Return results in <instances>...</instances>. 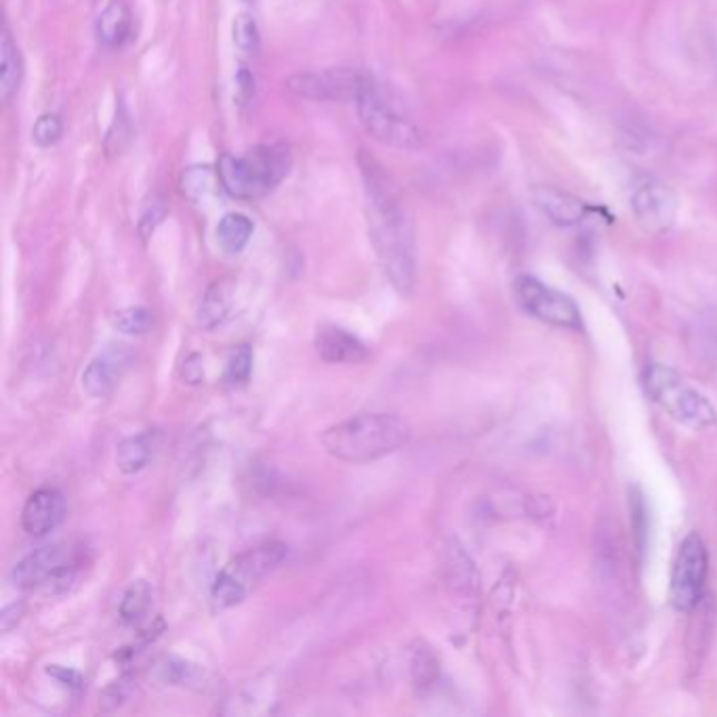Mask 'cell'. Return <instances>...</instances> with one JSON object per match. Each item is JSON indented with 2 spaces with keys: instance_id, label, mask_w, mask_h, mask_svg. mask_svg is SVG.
Listing matches in <instances>:
<instances>
[{
  "instance_id": "obj_1",
  "label": "cell",
  "mask_w": 717,
  "mask_h": 717,
  "mask_svg": "<svg viewBox=\"0 0 717 717\" xmlns=\"http://www.w3.org/2000/svg\"><path fill=\"white\" fill-rule=\"evenodd\" d=\"M360 170L369 203V234L379 264L402 297H411L416 283L415 224L404 207L396 181L377 158L360 151Z\"/></svg>"
},
{
  "instance_id": "obj_2",
  "label": "cell",
  "mask_w": 717,
  "mask_h": 717,
  "mask_svg": "<svg viewBox=\"0 0 717 717\" xmlns=\"http://www.w3.org/2000/svg\"><path fill=\"white\" fill-rule=\"evenodd\" d=\"M411 425L394 413H362L331 425L321 435L324 451L333 459L364 465L406 446Z\"/></svg>"
},
{
  "instance_id": "obj_3",
  "label": "cell",
  "mask_w": 717,
  "mask_h": 717,
  "mask_svg": "<svg viewBox=\"0 0 717 717\" xmlns=\"http://www.w3.org/2000/svg\"><path fill=\"white\" fill-rule=\"evenodd\" d=\"M291 169L286 146H257L243 156L226 154L219 160L222 188L234 198H259L276 188Z\"/></svg>"
},
{
  "instance_id": "obj_4",
  "label": "cell",
  "mask_w": 717,
  "mask_h": 717,
  "mask_svg": "<svg viewBox=\"0 0 717 717\" xmlns=\"http://www.w3.org/2000/svg\"><path fill=\"white\" fill-rule=\"evenodd\" d=\"M644 381L648 396L681 425H688L693 430H707L716 425L717 411L714 404L674 369L650 364L646 369Z\"/></svg>"
},
{
  "instance_id": "obj_5",
  "label": "cell",
  "mask_w": 717,
  "mask_h": 717,
  "mask_svg": "<svg viewBox=\"0 0 717 717\" xmlns=\"http://www.w3.org/2000/svg\"><path fill=\"white\" fill-rule=\"evenodd\" d=\"M375 87L373 76L358 68H328L321 72H302L286 80V89L314 101H358Z\"/></svg>"
},
{
  "instance_id": "obj_6",
  "label": "cell",
  "mask_w": 717,
  "mask_h": 717,
  "mask_svg": "<svg viewBox=\"0 0 717 717\" xmlns=\"http://www.w3.org/2000/svg\"><path fill=\"white\" fill-rule=\"evenodd\" d=\"M358 116L366 132L385 146L400 150H416L423 144V135L415 122L404 118L396 108L379 95L377 87L360 97L356 101Z\"/></svg>"
},
{
  "instance_id": "obj_7",
  "label": "cell",
  "mask_w": 717,
  "mask_h": 717,
  "mask_svg": "<svg viewBox=\"0 0 717 717\" xmlns=\"http://www.w3.org/2000/svg\"><path fill=\"white\" fill-rule=\"evenodd\" d=\"M709 572L707 549L699 532H690L681 541L674 570H671V605L680 612H693L705 598V583Z\"/></svg>"
},
{
  "instance_id": "obj_8",
  "label": "cell",
  "mask_w": 717,
  "mask_h": 717,
  "mask_svg": "<svg viewBox=\"0 0 717 717\" xmlns=\"http://www.w3.org/2000/svg\"><path fill=\"white\" fill-rule=\"evenodd\" d=\"M513 293H515V299L532 318L551 324V326L568 328V331L583 328L579 305L572 302L568 295L551 288L548 284H543L532 276H520L513 283Z\"/></svg>"
},
{
  "instance_id": "obj_9",
  "label": "cell",
  "mask_w": 717,
  "mask_h": 717,
  "mask_svg": "<svg viewBox=\"0 0 717 717\" xmlns=\"http://www.w3.org/2000/svg\"><path fill=\"white\" fill-rule=\"evenodd\" d=\"M76 562L70 558L68 549L51 546L37 549L16 564L11 572L13 586L23 591L35 589H68L75 583Z\"/></svg>"
},
{
  "instance_id": "obj_10",
  "label": "cell",
  "mask_w": 717,
  "mask_h": 717,
  "mask_svg": "<svg viewBox=\"0 0 717 717\" xmlns=\"http://www.w3.org/2000/svg\"><path fill=\"white\" fill-rule=\"evenodd\" d=\"M631 213L648 234H665L678 219V198L657 179H646L631 194Z\"/></svg>"
},
{
  "instance_id": "obj_11",
  "label": "cell",
  "mask_w": 717,
  "mask_h": 717,
  "mask_svg": "<svg viewBox=\"0 0 717 717\" xmlns=\"http://www.w3.org/2000/svg\"><path fill=\"white\" fill-rule=\"evenodd\" d=\"M532 200L534 207L539 208L553 226L560 227L579 226L593 210L581 196L548 184L532 188Z\"/></svg>"
},
{
  "instance_id": "obj_12",
  "label": "cell",
  "mask_w": 717,
  "mask_h": 717,
  "mask_svg": "<svg viewBox=\"0 0 717 717\" xmlns=\"http://www.w3.org/2000/svg\"><path fill=\"white\" fill-rule=\"evenodd\" d=\"M66 499L57 489H38L21 510V529L26 534L42 539L63 522Z\"/></svg>"
},
{
  "instance_id": "obj_13",
  "label": "cell",
  "mask_w": 717,
  "mask_h": 717,
  "mask_svg": "<svg viewBox=\"0 0 717 717\" xmlns=\"http://www.w3.org/2000/svg\"><path fill=\"white\" fill-rule=\"evenodd\" d=\"M286 558H288V548L284 543H265L238 556L226 570L243 586L248 587L283 567Z\"/></svg>"
},
{
  "instance_id": "obj_14",
  "label": "cell",
  "mask_w": 717,
  "mask_h": 717,
  "mask_svg": "<svg viewBox=\"0 0 717 717\" xmlns=\"http://www.w3.org/2000/svg\"><path fill=\"white\" fill-rule=\"evenodd\" d=\"M316 350L328 364H358L369 358V347L340 326H322L316 335Z\"/></svg>"
},
{
  "instance_id": "obj_15",
  "label": "cell",
  "mask_w": 717,
  "mask_h": 717,
  "mask_svg": "<svg viewBox=\"0 0 717 717\" xmlns=\"http://www.w3.org/2000/svg\"><path fill=\"white\" fill-rule=\"evenodd\" d=\"M156 451V434L141 432V434L125 438L116 449V468L125 475H135L144 472L150 465L151 456Z\"/></svg>"
},
{
  "instance_id": "obj_16",
  "label": "cell",
  "mask_w": 717,
  "mask_h": 717,
  "mask_svg": "<svg viewBox=\"0 0 717 717\" xmlns=\"http://www.w3.org/2000/svg\"><path fill=\"white\" fill-rule=\"evenodd\" d=\"M232 295H234V284L229 281H219L213 284L203 297L200 310H198V326L205 331H213L226 321L229 310H232Z\"/></svg>"
},
{
  "instance_id": "obj_17",
  "label": "cell",
  "mask_w": 717,
  "mask_h": 717,
  "mask_svg": "<svg viewBox=\"0 0 717 717\" xmlns=\"http://www.w3.org/2000/svg\"><path fill=\"white\" fill-rule=\"evenodd\" d=\"M99 38L110 45L118 47L131 35V11L125 0H112L97 21Z\"/></svg>"
},
{
  "instance_id": "obj_18",
  "label": "cell",
  "mask_w": 717,
  "mask_h": 717,
  "mask_svg": "<svg viewBox=\"0 0 717 717\" xmlns=\"http://www.w3.org/2000/svg\"><path fill=\"white\" fill-rule=\"evenodd\" d=\"M21 72H23V66H21L18 45L4 30L0 40V95L4 101H9L18 91Z\"/></svg>"
},
{
  "instance_id": "obj_19",
  "label": "cell",
  "mask_w": 717,
  "mask_h": 717,
  "mask_svg": "<svg viewBox=\"0 0 717 717\" xmlns=\"http://www.w3.org/2000/svg\"><path fill=\"white\" fill-rule=\"evenodd\" d=\"M693 612H695V619L690 625L688 642L695 640V644H688V655L693 659V667H699L703 655L709 648L711 633H714V608H711V602H707V598H703Z\"/></svg>"
},
{
  "instance_id": "obj_20",
  "label": "cell",
  "mask_w": 717,
  "mask_h": 717,
  "mask_svg": "<svg viewBox=\"0 0 717 717\" xmlns=\"http://www.w3.org/2000/svg\"><path fill=\"white\" fill-rule=\"evenodd\" d=\"M116 377H118V369H116V360L110 356H99L95 358L82 373V390L89 396L99 400V397H108L114 392L116 385Z\"/></svg>"
},
{
  "instance_id": "obj_21",
  "label": "cell",
  "mask_w": 717,
  "mask_h": 717,
  "mask_svg": "<svg viewBox=\"0 0 717 717\" xmlns=\"http://www.w3.org/2000/svg\"><path fill=\"white\" fill-rule=\"evenodd\" d=\"M253 222L243 213H229L217 226V240L229 255H238L245 251L253 236Z\"/></svg>"
},
{
  "instance_id": "obj_22",
  "label": "cell",
  "mask_w": 717,
  "mask_h": 717,
  "mask_svg": "<svg viewBox=\"0 0 717 717\" xmlns=\"http://www.w3.org/2000/svg\"><path fill=\"white\" fill-rule=\"evenodd\" d=\"M151 608V587L148 581H135L125 591L120 606H118V615L122 619V623L137 625L141 623Z\"/></svg>"
},
{
  "instance_id": "obj_23",
  "label": "cell",
  "mask_w": 717,
  "mask_h": 717,
  "mask_svg": "<svg viewBox=\"0 0 717 717\" xmlns=\"http://www.w3.org/2000/svg\"><path fill=\"white\" fill-rule=\"evenodd\" d=\"M246 596H248V587L243 586L236 577H232L226 568L217 574L215 583L210 587V605L215 610H227L243 605Z\"/></svg>"
},
{
  "instance_id": "obj_24",
  "label": "cell",
  "mask_w": 717,
  "mask_h": 717,
  "mask_svg": "<svg viewBox=\"0 0 717 717\" xmlns=\"http://www.w3.org/2000/svg\"><path fill=\"white\" fill-rule=\"evenodd\" d=\"M440 674V661L432 646L416 642L411 650V676L419 688H430Z\"/></svg>"
},
{
  "instance_id": "obj_25",
  "label": "cell",
  "mask_w": 717,
  "mask_h": 717,
  "mask_svg": "<svg viewBox=\"0 0 717 717\" xmlns=\"http://www.w3.org/2000/svg\"><path fill=\"white\" fill-rule=\"evenodd\" d=\"M222 179L219 173L215 177V173L208 167H198V169H189L184 175V194L191 198L194 203H200L205 198H210L217 194Z\"/></svg>"
},
{
  "instance_id": "obj_26",
  "label": "cell",
  "mask_w": 717,
  "mask_h": 717,
  "mask_svg": "<svg viewBox=\"0 0 717 717\" xmlns=\"http://www.w3.org/2000/svg\"><path fill=\"white\" fill-rule=\"evenodd\" d=\"M154 324L150 310L146 307H125L112 316V326L122 335H146Z\"/></svg>"
},
{
  "instance_id": "obj_27",
  "label": "cell",
  "mask_w": 717,
  "mask_h": 717,
  "mask_svg": "<svg viewBox=\"0 0 717 717\" xmlns=\"http://www.w3.org/2000/svg\"><path fill=\"white\" fill-rule=\"evenodd\" d=\"M232 32H234V45L243 53H246V56H257L259 53L262 38H259V30H257L255 19L246 16V13H240L238 18L234 19Z\"/></svg>"
},
{
  "instance_id": "obj_28",
  "label": "cell",
  "mask_w": 717,
  "mask_h": 717,
  "mask_svg": "<svg viewBox=\"0 0 717 717\" xmlns=\"http://www.w3.org/2000/svg\"><path fill=\"white\" fill-rule=\"evenodd\" d=\"M253 373V350L238 345L227 360L226 379L232 385H245Z\"/></svg>"
},
{
  "instance_id": "obj_29",
  "label": "cell",
  "mask_w": 717,
  "mask_h": 717,
  "mask_svg": "<svg viewBox=\"0 0 717 717\" xmlns=\"http://www.w3.org/2000/svg\"><path fill=\"white\" fill-rule=\"evenodd\" d=\"M63 125L57 114H42L32 129V139L37 141L40 148H51L61 139Z\"/></svg>"
},
{
  "instance_id": "obj_30",
  "label": "cell",
  "mask_w": 717,
  "mask_h": 717,
  "mask_svg": "<svg viewBox=\"0 0 717 717\" xmlns=\"http://www.w3.org/2000/svg\"><path fill=\"white\" fill-rule=\"evenodd\" d=\"M253 94H255V78L246 68H240V72L236 76V101H238V106H246Z\"/></svg>"
},
{
  "instance_id": "obj_31",
  "label": "cell",
  "mask_w": 717,
  "mask_h": 717,
  "mask_svg": "<svg viewBox=\"0 0 717 717\" xmlns=\"http://www.w3.org/2000/svg\"><path fill=\"white\" fill-rule=\"evenodd\" d=\"M47 674H49L51 678H56L59 684L68 686V688H80V686H82V678H80V674L75 671V669L59 667V665H51V667L47 669Z\"/></svg>"
},
{
  "instance_id": "obj_32",
  "label": "cell",
  "mask_w": 717,
  "mask_h": 717,
  "mask_svg": "<svg viewBox=\"0 0 717 717\" xmlns=\"http://www.w3.org/2000/svg\"><path fill=\"white\" fill-rule=\"evenodd\" d=\"M181 375L186 379V383H191V385H196V383H200V381H203V377H205V369H203V360H200L198 354H191V356L184 362V371H181Z\"/></svg>"
},
{
  "instance_id": "obj_33",
  "label": "cell",
  "mask_w": 717,
  "mask_h": 717,
  "mask_svg": "<svg viewBox=\"0 0 717 717\" xmlns=\"http://www.w3.org/2000/svg\"><path fill=\"white\" fill-rule=\"evenodd\" d=\"M163 217H165V208L151 207V210H148V215H144V219H141V226H139L141 236H150L154 227L163 222Z\"/></svg>"
},
{
  "instance_id": "obj_34",
  "label": "cell",
  "mask_w": 717,
  "mask_h": 717,
  "mask_svg": "<svg viewBox=\"0 0 717 717\" xmlns=\"http://www.w3.org/2000/svg\"><path fill=\"white\" fill-rule=\"evenodd\" d=\"M127 695H129V690H127V684L125 681H116V684H112L106 693H104V699H101V703H106V700H114V709L116 707H120L122 703H125V699H127Z\"/></svg>"
}]
</instances>
